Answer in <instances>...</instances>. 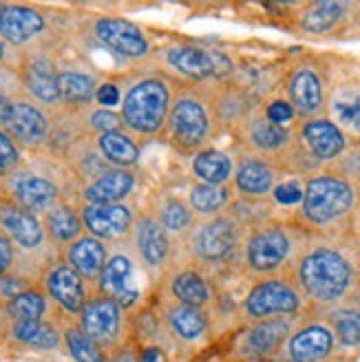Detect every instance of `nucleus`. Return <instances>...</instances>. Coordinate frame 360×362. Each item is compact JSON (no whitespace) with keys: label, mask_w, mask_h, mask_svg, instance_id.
Returning <instances> with one entry per match:
<instances>
[{"label":"nucleus","mask_w":360,"mask_h":362,"mask_svg":"<svg viewBox=\"0 0 360 362\" xmlns=\"http://www.w3.org/2000/svg\"><path fill=\"white\" fill-rule=\"evenodd\" d=\"M356 283L352 261L332 245L305 250L296 259V287L303 298L320 307H332L343 300Z\"/></svg>","instance_id":"1"},{"label":"nucleus","mask_w":360,"mask_h":362,"mask_svg":"<svg viewBox=\"0 0 360 362\" xmlns=\"http://www.w3.org/2000/svg\"><path fill=\"white\" fill-rule=\"evenodd\" d=\"M212 95L202 88H182L173 98L164 135L179 155H197L217 133Z\"/></svg>","instance_id":"2"},{"label":"nucleus","mask_w":360,"mask_h":362,"mask_svg":"<svg viewBox=\"0 0 360 362\" xmlns=\"http://www.w3.org/2000/svg\"><path fill=\"white\" fill-rule=\"evenodd\" d=\"M173 98V82L166 76H144L135 80L126 88V95L122 100V126L144 139L161 135Z\"/></svg>","instance_id":"3"},{"label":"nucleus","mask_w":360,"mask_h":362,"mask_svg":"<svg viewBox=\"0 0 360 362\" xmlns=\"http://www.w3.org/2000/svg\"><path fill=\"white\" fill-rule=\"evenodd\" d=\"M356 204L358 188L354 181L325 170L305 181L298 214L308 226L327 228L349 216Z\"/></svg>","instance_id":"4"},{"label":"nucleus","mask_w":360,"mask_h":362,"mask_svg":"<svg viewBox=\"0 0 360 362\" xmlns=\"http://www.w3.org/2000/svg\"><path fill=\"white\" fill-rule=\"evenodd\" d=\"M296 237L281 223L255 226L245 239V265L252 274L269 276L281 272L294 259Z\"/></svg>","instance_id":"5"},{"label":"nucleus","mask_w":360,"mask_h":362,"mask_svg":"<svg viewBox=\"0 0 360 362\" xmlns=\"http://www.w3.org/2000/svg\"><path fill=\"white\" fill-rule=\"evenodd\" d=\"M161 60L175 76L206 82V80H223L235 74V62L223 51L206 49L197 45H173L161 51Z\"/></svg>","instance_id":"6"},{"label":"nucleus","mask_w":360,"mask_h":362,"mask_svg":"<svg viewBox=\"0 0 360 362\" xmlns=\"http://www.w3.org/2000/svg\"><path fill=\"white\" fill-rule=\"evenodd\" d=\"M241 223L232 214L204 219L188 232V247L197 261L219 263L235 255L241 243Z\"/></svg>","instance_id":"7"},{"label":"nucleus","mask_w":360,"mask_h":362,"mask_svg":"<svg viewBox=\"0 0 360 362\" xmlns=\"http://www.w3.org/2000/svg\"><path fill=\"white\" fill-rule=\"evenodd\" d=\"M303 307L301 289L287 279L272 276L252 287L243 303V312L250 320H267L274 316L296 314Z\"/></svg>","instance_id":"8"},{"label":"nucleus","mask_w":360,"mask_h":362,"mask_svg":"<svg viewBox=\"0 0 360 362\" xmlns=\"http://www.w3.org/2000/svg\"><path fill=\"white\" fill-rule=\"evenodd\" d=\"M78 325L102 349L117 347L124 336V307L106 294L88 296L80 312Z\"/></svg>","instance_id":"9"},{"label":"nucleus","mask_w":360,"mask_h":362,"mask_svg":"<svg viewBox=\"0 0 360 362\" xmlns=\"http://www.w3.org/2000/svg\"><path fill=\"white\" fill-rule=\"evenodd\" d=\"M93 35L100 45L129 60H141L151 53V42L135 23L126 18L104 16L93 23Z\"/></svg>","instance_id":"10"},{"label":"nucleus","mask_w":360,"mask_h":362,"mask_svg":"<svg viewBox=\"0 0 360 362\" xmlns=\"http://www.w3.org/2000/svg\"><path fill=\"white\" fill-rule=\"evenodd\" d=\"M239 135L248 146V153L272 159L292 148V131L269 122L263 111H250L239 124Z\"/></svg>","instance_id":"11"},{"label":"nucleus","mask_w":360,"mask_h":362,"mask_svg":"<svg viewBox=\"0 0 360 362\" xmlns=\"http://www.w3.org/2000/svg\"><path fill=\"white\" fill-rule=\"evenodd\" d=\"M287 102L292 104L294 113L298 117L312 119L318 117L320 111H325V100H327V88L325 78H323L320 69L316 64H298L290 80H287Z\"/></svg>","instance_id":"12"},{"label":"nucleus","mask_w":360,"mask_h":362,"mask_svg":"<svg viewBox=\"0 0 360 362\" xmlns=\"http://www.w3.org/2000/svg\"><path fill=\"white\" fill-rule=\"evenodd\" d=\"M298 139H301V148L316 164H332L349 146V137L327 117L305 119L298 131Z\"/></svg>","instance_id":"13"},{"label":"nucleus","mask_w":360,"mask_h":362,"mask_svg":"<svg viewBox=\"0 0 360 362\" xmlns=\"http://www.w3.org/2000/svg\"><path fill=\"white\" fill-rule=\"evenodd\" d=\"M5 131L16 144H23L25 148H42L49 141L51 122L47 113L29 98H13L11 115Z\"/></svg>","instance_id":"14"},{"label":"nucleus","mask_w":360,"mask_h":362,"mask_svg":"<svg viewBox=\"0 0 360 362\" xmlns=\"http://www.w3.org/2000/svg\"><path fill=\"white\" fill-rule=\"evenodd\" d=\"M133 210L126 204H84L82 223L100 241H122L133 230Z\"/></svg>","instance_id":"15"},{"label":"nucleus","mask_w":360,"mask_h":362,"mask_svg":"<svg viewBox=\"0 0 360 362\" xmlns=\"http://www.w3.org/2000/svg\"><path fill=\"white\" fill-rule=\"evenodd\" d=\"M9 194L11 202L38 216L60 202V190L49 177L35 173H11L9 175Z\"/></svg>","instance_id":"16"},{"label":"nucleus","mask_w":360,"mask_h":362,"mask_svg":"<svg viewBox=\"0 0 360 362\" xmlns=\"http://www.w3.org/2000/svg\"><path fill=\"white\" fill-rule=\"evenodd\" d=\"M0 232H3L13 245L27 252L40 250L47 239L45 226L40 223L38 216L13 204L11 199L0 202Z\"/></svg>","instance_id":"17"},{"label":"nucleus","mask_w":360,"mask_h":362,"mask_svg":"<svg viewBox=\"0 0 360 362\" xmlns=\"http://www.w3.org/2000/svg\"><path fill=\"white\" fill-rule=\"evenodd\" d=\"M232 181L243 199H265L279 184V170L272 159L245 153L235 166Z\"/></svg>","instance_id":"18"},{"label":"nucleus","mask_w":360,"mask_h":362,"mask_svg":"<svg viewBox=\"0 0 360 362\" xmlns=\"http://www.w3.org/2000/svg\"><path fill=\"white\" fill-rule=\"evenodd\" d=\"M47 29V18L31 5H0V38L7 45L25 47L40 38Z\"/></svg>","instance_id":"19"},{"label":"nucleus","mask_w":360,"mask_h":362,"mask_svg":"<svg viewBox=\"0 0 360 362\" xmlns=\"http://www.w3.org/2000/svg\"><path fill=\"white\" fill-rule=\"evenodd\" d=\"M45 289L49 298L56 303L62 312L74 314V316L82 312V307L88 300L86 281L66 263H58L47 272Z\"/></svg>","instance_id":"20"},{"label":"nucleus","mask_w":360,"mask_h":362,"mask_svg":"<svg viewBox=\"0 0 360 362\" xmlns=\"http://www.w3.org/2000/svg\"><path fill=\"white\" fill-rule=\"evenodd\" d=\"M131 232L139 257L149 267L157 269L170 259V247H173L170 237L153 212L137 214Z\"/></svg>","instance_id":"21"},{"label":"nucleus","mask_w":360,"mask_h":362,"mask_svg":"<svg viewBox=\"0 0 360 362\" xmlns=\"http://www.w3.org/2000/svg\"><path fill=\"white\" fill-rule=\"evenodd\" d=\"M133 276H135L133 259L129 255H124V252H117V255L109 257V261L104 263L100 272L98 279L100 294L115 298L126 310V307H131L139 298V289L135 287Z\"/></svg>","instance_id":"22"},{"label":"nucleus","mask_w":360,"mask_h":362,"mask_svg":"<svg viewBox=\"0 0 360 362\" xmlns=\"http://www.w3.org/2000/svg\"><path fill=\"white\" fill-rule=\"evenodd\" d=\"M21 82L27 93L40 104L56 106L60 104L58 90V71L47 56H29L21 64Z\"/></svg>","instance_id":"23"},{"label":"nucleus","mask_w":360,"mask_h":362,"mask_svg":"<svg viewBox=\"0 0 360 362\" xmlns=\"http://www.w3.org/2000/svg\"><path fill=\"white\" fill-rule=\"evenodd\" d=\"M336 345V336L327 325H308L298 329L290 340H287V358L290 362H320L332 356Z\"/></svg>","instance_id":"24"},{"label":"nucleus","mask_w":360,"mask_h":362,"mask_svg":"<svg viewBox=\"0 0 360 362\" xmlns=\"http://www.w3.org/2000/svg\"><path fill=\"white\" fill-rule=\"evenodd\" d=\"M330 122H334L347 137L360 139V84L345 82L330 90L325 100Z\"/></svg>","instance_id":"25"},{"label":"nucleus","mask_w":360,"mask_h":362,"mask_svg":"<svg viewBox=\"0 0 360 362\" xmlns=\"http://www.w3.org/2000/svg\"><path fill=\"white\" fill-rule=\"evenodd\" d=\"M135 184L137 175L133 168H109L84 188V204H122Z\"/></svg>","instance_id":"26"},{"label":"nucleus","mask_w":360,"mask_h":362,"mask_svg":"<svg viewBox=\"0 0 360 362\" xmlns=\"http://www.w3.org/2000/svg\"><path fill=\"white\" fill-rule=\"evenodd\" d=\"M106 261H109V250L104 241L91 234L76 239L66 250V265L74 267L84 281H98Z\"/></svg>","instance_id":"27"},{"label":"nucleus","mask_w":360,"mask_h":362,"mask_svg":"<svg viewBox=\"0 0 360 362\" xmlns=\"http://www.w3.org/2000/svg\"><path fill=\"white\" fill-rule=\"evenodd\" d=\"M45 234L58 245H71L82 237V214L64 202H58L45 212Z\"/></svg>","instance_id":"28"},{"label":"nucleus","mask_w":360,"mask_h":362,"mask_svg":"<svg viewBox=\"0 0 360 362\" xmlns=\"http://www.w3.org/2000/svg\"><path fill=\"white\" fill-rule=\"evenodd\" d=\"M192 175L206 186H228L235 177V161L219 148H204L192 157Z\"/></svg>","instance_id":"29"},{"label":"nucleus","mask_w":360,"mask_h":362,"mask_svg":"<svg viewBox=\"0 0 360 362\" xmlns=\"http://www.w3.org/2000/svg\"><path fill=\"white\" fill-rule=\"evenodd\" d=\"M95 146H98V153L102 155V159L113 168H133L139 161L137 141L129 133H124L122 129L98 135Z\"/></svg>","instance_id":"30"},{"label":"nucleus","mask_w":360,"mask_h":362,"mask_svg":"<svg viewBox=\"0 0 360 362\" xmlns=\"http://www.w3.org/2000/svg\"><path fill=\"white\" fill-rule=\"evenodd\" d=\"M9 338L18 345L33 349H58L62 342L60 329L47 320H13L9 327Z\"/></svg>","instance_id":"31"},{"label":"nucleus","mask_w":360,"mask_h":362,"mask_svg":"<svg viewBox=\"0 0 360 362\" xmlns=\"http://www.w3.org/2000/svg\"><path fill=\"white\" fill-rule=\"evenodd\" d=\"M166 322L173 329V334L184 342L199 340L208 332V318H206L204 310H199V307H190V305H182V303L168 307Z\"/></svg>","instance_id":"32"},{"label":"nucleus","mask_w":360,"mask_h":362,"mask_svg":"<svg viewBox=\"0 0 360 362\" xmlns=\"http://www.w3.org/2000/svg\"><path fill=\"white\" fill-rule=\"evenodd\" d=\"M347 3H308L301 13V29L308 33H327L345 18Z\"/></svg>","instance_id":"33"},{"label":"nucleus","mask_w":360,"mask_h":362,"mask_svg":"<svg viewBox=\"0 0 360 362\" xmlns=\"http://www.w3.org/2000/svg\"><path fill=\"white\" fill-rule=\"evenodd\" d=\"M232 202V190L230 186H206V184H197L190 194H188V206L194 212V216H210L221 214Z\"/></svg>","instance_id":"34"},{"label":"nucleus","mask_w":360,"mask_h":362,"mask_svg":"<svg viewBox=\"0 0 360 362\" xmlns=\"http://www.w3.org/2000/svg\"><path fill=\"white\" fill-rule=\"evenodd\" d=\"M290 332H292L290 320H283V318L259 320L248 334V345L255 354L267 356V354H272L274 349L281 347V342L287 338Z\"/></svg>","instance_id":"35"},{"label":"nucleus","mask_w":360,"mask_h":362,"mask_svg":"<svg viewBox=\"0 0 360 362\" xmlns=\"http://www.w3.org/2000/svg\"><path fill=\"white\" fill-rule=\"evenodd\" d=\"M170 292L177 298V303L190 305V307H206L212 298L208 281L194 269H184L173 279Z\"/></svg>","instance_id":"36"},{"label":"nucleus","mask_w":360,"mask_h":362,"mask_svg":"<svg viewBox=\"0 0 360 362\" xmlns=\"http://www.w3.org/2000/svg\"><path fill=\"white\" fill-rule=\"evenodd\" d=\"M60 102L69 106H86L95 98L98 82L82 71H58Z\"/></svg>","instance_id":"37"},{"label":"nucleus","mask_w":360,"mask_h":362,"mask_svg":"<svg viewBox=\"0 0 360 362\" xmlns=\"http://www.w3.org/2000/svg\"><path fill=\"white\" fill-rule=\"evenodd\" d=\"M157 219L168 232V237H184L194 226V212L190 210L188 202L179 197H166L157 206Z\"/></svg>","instance_id":"38"},{"label":"nucleus","mask_w":360,"mask_h":362,"mask_svg":"<svg viewBox=\"0 0 360 362\" xmlns=\"http://www.w3.org/2000/svg\"><path fill=\"white\" fill-rule=\"evenodd\" d=\"M7 316L13 320H45L49 312V300L40 289H27V292L18 294L16 298L7 300L5 305Z\"/></svg>","instance_id":"39"},{"label":"nucleus","mask_w":360,"mask_h":362,"mask_svg":"<svg viewBox=\"0 0 360 362\" xmlns=\"http://www.w3.org/2000/svg\"><path fill=\"white\" fill-rule=\"evenodd\" d=\"M64 345L76 362H104V349L98 345V342L86 336L84 329L78 322H69L64 327Z\"/></svg>","instance_id":"40"},{"label":"nucleus","mask_w":360,"mask_h":362,"mask_svg":"<svg viewBox=\"0 0 360 362\" xmlns=\"http://www.w3.org/2000/svg\"><path fill=\"white\" fill-rule=\"evenodd\" d=\"M332 332L343 347L360 345V310H336L332 314Z\"/></svg>","instance_id":"41"},{"label":"nucleus","mask_w":360,"mask_h":362,"mask_svg":"<svg viewBox=\"0 0 360 362\" xmlns=\"http://www.w3.org/2000/svg\"><path fill=\"white\" fill-rule=\"evenodd\" d=\"M21 148L18 144L9 137L5 129H0V177L16 173V168L21 166Z\"/></svg>","instance_id":"42"},{"label":"nucleus","mask_w":360,"mask_h":362,"mask_svg":"<svg viewBox=\"0 0 360 362\" xmlns=\"http://www.w3.org/2000/svg\"><path fill=\"white\" fill-rule=\"evenodd\" d=\"M88 129H91L95 135H104V133H111V131H120L122 129V119L117 113H113L111 108H98L86 119Z\"/></svg>","instance_id":"43"},{"label":"nucleus","mask_w":360,"mask_h":362,"mask_svg":"<svg viewBox=\"0 0 360 362\" xmlns=\"http://www.w3.org/2000/svg\"><path fill=\"white\" fill-rule=\"evenodd\" d=\"M303 188H305V184H301L298 179H283L272 190L274 202L281 206H296L303 199Z\"/></svg>","instance_id":"44"},{"label":"nucleus","mask_w":360,"mask_h":362,"mask_svg":"<svg viewBox=\"0 0 360 362\" xmlns=\"http://www.w3.org/2000/svg\"><path fill=\"white\" fill-rule=\"evenodd\" d=\"M263 113H265V117H267L269 122H274V124H279V126L290 124V122L296 117L292 104L287 102V100H272V102H269V104L263 108Z\"/></svg>","instance_id":"45"},{"label":"nucleus","mask_w":360,"mask_h":362,"mask_svg":"<svg viewBox=\"0 0 360 362\" xmlns=\"http://www.w3.org/2000/svg\"><path fill=\"white\" fill-rule=\"evenodd\" d=\"M95 100L98 104H102V108H113L122 102V90L115 82H102L98 84Z\"/></svg>","instance_id":"46"},{"label":"nucleus","mask_w":360,"mask_h":362,"mask_svg":"<svg viewBox=\"0 0 360 362\" xmlns=\"http://www.w3.org/2000/svg\"><path fill=\"white\" fill-rule=\"evenodd\" d=\"M27 289H31V285L25 279H21V276H9V274H5L3 279H0V296L7 298V300H11L18 294L27 292Z\"/></svg>","instance_id":"47"},{"label":"nucleus","mask_w":360,"mask_h":362,"mask_svg":"<svg viewBox=\"0 0 360 362\" xmlns=\"http://www.w3.org/2000/svg\"><path fill=\"white\" fill-rule=\"evenodd\" d=\"M13 261H16L13 243L5 237L3 232H0V276L9 274V269L13 267Z\"/></svg>","instance_id":"48"},{"label":"nucleus","mask_w":360,"mask_h":362,"mask_svg":"<svg viewBox=\"0 0 360 362\" xmlns=\"http://www.w3.org/2000/svg\"><path fill=\"white\" fill-rule=\"evenodd\" d=\"M11 104H13V98L0 93V129H5L7 122H9V115H11Z\"/></svg>","instance_id":"49"},{"label":"nucleus","mask_w":360,"mask_h":362,"mask_svg":"<svg viewBox=\"0 0 360 362\" xmlns=\"http://www.w3.org/2000/svg\"><path fill=\"white\" fill-rule=\"evenodd\" d=\"M139 362H164V356H161L159 349H146Z\"/></svg>","instance_id":"50"},{"label":"nucleus","mask_w":360,"mask_h":362,"mask_svg":"<svg viewBox=\"0 0 360 362\" xmlns=\"http://www.w3.org/2000/svg\"><path fill=\"white\" fill-rule=\"evenodd\" d=\"M7 56H9V53H7V42H5L3 38H0V62H5Z\"/></svg>","instance_id":"51"},{"label":"nucleus","mask_w":360,"mask_h":362,"mask_svg":"<svg viewBox=\"0 0 360 362\" xmlns=\"http://www.w3.org/2000/svg\"><path fill=\"white\" fill-rule=\"evenodd\" d=\"M0 76H3V69H0Z\"/></svg>","instance_id":"52"}]
</instances>
